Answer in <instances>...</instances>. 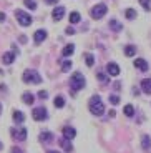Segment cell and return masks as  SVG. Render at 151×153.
Wrapping results in <instances>:
<instances>
[{
    "label": "cell",
    "mask_w": 151,
    "mask_h": 153,
    "mask_svg": "<svg viewBox=\"0 0 151 153\" xmlns=\"http://www.w3.org/2000/svg\"><path fill=\"white\" fill-rule=\"evenodd\" d=\"M140 4L143 5L144 10H151V0H140Z\"/></svg>",
    "instance_id": "4dcf8cb0"
},
{
    "label": "cell",
    "mask_w": 151,
    "mask_h": 153,
    "mask_svg": "<svg viewBox=\"0 0 151 153\" xmlns=\"http://www.w3.org/2000/svg\"><path fill=\"white\" fill-rule=\"evenodd\" d=\"M12 118H13V122H15L17 125H22V123L25 122V115H23L20 110H15L13 113H12Z\"/></svg>",
    "instance_id": "9a60e30c"
},
{
    "label": "cell",
    "mask_w": 151,
    "mask_h": 153,
    "mask_svg": "<svg viewBox=\"0 0 151 153\" xmlns=\"http://www.w3.org/2000/svg\"><path fill=\"white\" fill-rule=\"evenodd\" d=\"M113 88H115V90H121V83H120V82H115Z\"/></svg>",
    "instance_id": "e575fe53"
},
{
    "label": "cell",
    "mask_w": 151,
    "mask_h": 153,
    "mask_svg": "<svg viewBox=\"0 0 151 153\" xmlns=\"http://www.w3.org/2000/svg\"><path fill=\"white\" fill-rule=\"evenodd\" d=\"M88 108H90V111L93 115H96V117H101V115L105 113V105H103L101 98H100L98 95H93L90 98V102H88Z\"/></svg>",
    "instance_id": "6da1fadb"
},
{
    "label": "cell",
    "mask_w": 151,
    "mask_h": 153,
    "mask_svg": "<svg viewBox=\"0 0 151 153\" xmlns=\"http://www.w3.org/2000/svg\"><path fill=\"white\" fill-rule=\"evenodd\" d=\"M22 102L25 105H33V102H35V97H33V93H30V92H25L22 95Z\"/></svg>",
    "instance_id": "e0dca14e"
},
{
    "label": "cell",
    "mask_w": 151,
    "mask_h": 153,
    "mask_svg": "<svg viewBox=\"0 0 151 153\" xmlns=\"http://www.w3.org/2000/svg\"><path fill=\"white\" fill-rule=\"evenodd\" d=\"M73 52H75V45L70 43V45H67L61 50V55H63V57H70V55H73Z\"/></svg>",
    "instance_id": "ffe728a7"
},
{
    "label": "cell",
    "mask_w": 151,
    "mask_h": 153,
    "mask_svg": "<svg viewBox=\"0 0 151 153\" xmlns=\"http://www.w3.org/2000/svg\"><path fill=\"white\" fill-rule=\"evenodd\" d=\"M141 90H143L146 95H151V78H144L141 82Z\"/></svg>",
    "instance_id": "ac0fdd59"
},
{
    "label": "cell",
    "mask_w": 151,
    "mask_h": 153,
    "mask_svg": "<svg viewBox=\"0 0 151 153\" xmlns=\"http://www.w3.org/2000/svg\"><path fill=\"white\" fill-rule=\"evenodd\" d=\"M12 153H23V152L20 148H17V146H13V148H12Z\"/></svg>",
    "instance_id": "8d00e7d4"
},
{
    "label": "cell",
    "mask_w": 151,
    "mask_h": 153,
    "mask_svg": "<svg viewBox=\"0 0 151 153\" xmlns=\"http://www.w3.org/2000/svg\"><path fill=\"white\" fill-rule=\"evenodd\" d=\"M80 19H81V15H80L78 12H72V13H70V23H78L80 22Z\"/></svg>",
    "instance_id": "cb8c5ba5"
},
{
    "label": "cell",
    "mask_w": 151,
    "mask_h": 153,
    "mask_svg": "<svg viewBox=\"0 0 151 153\" xmlns=\"http://www.w3.org/2000/svg\"><path fill=\"white\" fill-rule=\"evenodd\" d=\"M45 2H47L48 5H57V2H58V0H45Z\"/></svg>",
    "instance_id": "d590c367"
},
{
    "label": "cell",
    "mask_w": 151,
    "mask_h": 153,
    "mask_svg": "<svg viewBox=\"0 0 151 153\" xmlns=\"http://www.w3.org/2000/svg\"><path fill=\"white\" fill-rule=\"evenodd\" d=\"M13 60H15V53H13V52H7V53H4V57H2V62H4L5 65H12Z\"/></svg>",
    "instance_id": "2e32d148"
},
{
    "label": "cell",
    "mask_w": 151,
    "mask_h": 153,
    "mask_svg": "<svg viewBox=\"0 0 151 153\" xmlns=\"http://www.w3.org/2000/svg\"><path fill=\"white\" fill-rule=\"evenodd\" d=\"M53 105H55V108H63L65 107V98L61 95H58L57 98L53 100Z\"/></svg>",
    "instance_id": "7402d4cb"
},
{
    "label": "cell",
    "mask_w": 151,
    "mask_h": 153,
    "mask_svg": "<svg viewBox=\"0 0 151 153\" xmlns=\"http://www.w3.org/2000/svg\"><path fill=\"white\" fill-rule=\"evenodd\" d=\"M15 19L19 20V23L22 27H28V25H32V22H33L30 13H27V12H23V10H15Z\"/></svg>",
    "instance_id": "277c9868"
},
{
    "label": "cell",
    "mask_w": 151,
    "mask_h": 153,
    "mask_svg": "<svg viewBox=\"0 0 151 153\" xmlns=\"http://www.w3.org/2000/svg\"><path fill=\"white\" fill-rule=\"evenodd\" d=\"M98 80L103 82V83H108V82H110V75H108V73L100 72V73H98Z\"/></svg>",
    "instance_id": "f1b7e54d"
},
{
    "label": "cell",
    "mask_w": 151,
    "mask_h": 153,
    "mask_svg": "<svg viewBox=\"0 0 151 153\" xmlns=\"http://www.w3.org/2000/svg\"><path fill=\"white\" fill-rule=\"evenodd\" d=\"M65 33H67V35H73V33H75V30H73L72 27H67V30H65Z\"/></svg>",
    "instance_id": "836d02e7"
},
{
    "label": "cell",
    "mask_w": 151,
    "mask_h": 153,
    "mask_svg": "<svg viewBox=\"0 0 151 153\" xmlns=\"http://www.w3.org/2000/svg\"><path fill=\"white\" fill-rule=\"evenodd\" d=\"M22 80L25 82V83H42V76L38 75V72H35V70H25V72L22 73Z\"/></svg>",
    "instance_id": "3957f363"
},
{
    "label": "cell",
    "mask_w": 151,
    "mask_h": 153,
    "mask_svg": "<svg viewBox=\"0 0 151 153\" xmlns=\"http://www.w3.org/2000/svg\"><path fill=\"white\" fill-rule=\"evenodd\" d=\"M133 63H135V67L140 70V72H148V68H150V67H148V62L144 60V58H135Z\"/></svg>",
    "instance_id": "30bf717a"
},
{
    "label": "cell",
    "mask_w": 151,
    "mask_h": 153,
    "mask_svg": "<svg viewBox=\"0 0 151 153\" xmlns=\"http://www.w3.org/2000/svg\"><path fill=\"white\" fill-rule=\"evenodd\" d=\"M0 113H2V107H0Z\"/></svg>",
    "instance_id": "60d3db41"
},
{
    "label": "cell",
    "mask_w": 151,
    "mask_h": 153,
    "mask_svg": "<svg viewBox=\"0 0 151 153\" xmlns=\"http://www.w3.org/2000/svg\"><path fill=\"white\" fill-rule=\"evenodd\" d=\"M61 133H63V138H68V140H73L76 137V130L73 126H63Z\"/></svg>",
    "instance_id": "8fae6325"
},
{
    "label": "cell",
    "mask_w": 151,
    "mask_h": 153,
    "mask_svg": "<svg viewBox=\"0 0 151 153\" xmlns=\"http://www.w3.org/2000/svg\"><path fill=\"white\" fill-rule=\"evenodd\" d=\"M70 68H72V60H63V63H61V72H70Z\"/></svg>",
    "instance_id": "83f0119b"
},
{
    "label": "cell",
    "mask_w": 151,
    "mask_h": 153,
    "mask_svg": "<svg viewBox=\"0 0 151 153\" xmlns=\"http://www.w3.org/2000/svg\"><path fill=\"white\" fill-rule=\"evenodd\" d=\"M85 85H87V80H85V76L81 75L80 72H75L70 78V87H72L73 92H78V90H83Z\"/></svg>",
    "instance_id": "7a4b0ae2"
},
{
    "label": "cell",
    "mask_w": 151,
    "mask_h": 153,
    "mask_svg": "<svg viewBox=\"0 0 151 153\" xmlns=\"http://www.w3.org/2000/svg\"><path fill=\"white\" fill-rule=\"evenodd\" d=\"M63 15H65V7H61V5H58V7H55V8H53V12H52V17H53V20H55V22H58V20H61V19H63Z\"/></svg>",
    "instance_id": "9c48e42d"
},
{
    "label": "cell",
    "mask_w": 151,
    "mask_h": 153,
    "mask_svg": "<svg viewBox=\"0 0 151 153\" xmlns=\"http://www.w3.org/2000/svg\"><path fill=\"white\" fill-rule=\"evenodd\" d=\"M110 28H111L113 32H121V30H123V25H121L116 19H111V20H110Z\"/></svg>",
    "instance_id": "d6986e66"
},
{
    "label": "cell",
    "mask_w": 151,
    "mask_h": 153,
    "mask_svg": "<svg viewBox=\"0 0 151 153\" xmlns=\"http://www.w3.org/2000/svg\"><path fill=\"white\" fill-rule=\"evenodd\" d=\"M0 150H4V143L0 142Z\"/></svg>",
    "instance_id": "ab89813d"
},
{
    "label": "cell",
    "mask_w": 151,
    "mask_h": 153,
    "mask_svg": "<svg viewBox=\"0 0 151 153\" xmlns=\"http://www.w3.org/2000/svg\"><path fill=\"white\" fill-rule=\"evenodd\" d=\"M12 138H15V140H20V142H23V140H27V128L25 126H17V128H12Z\"/></svg>",
    "instance_id": "52a82bcc"
},
{
    "label": "cell",
    "mask_w": 151,
    "mask_h": 153,
    "mask_svg": "<svg viewBox=\"0 0 151 153\" xmlns=\"http://www.w3.org/2000/svg\"><path fill=\"white\" fill-rule=\"evenodd\" d=\"M25 7L30 8V10H35V8H37V4H35V0H25Z\"/></svg>",
    "instance_id": "f546056e"
},
{
    "label": "cell",
    "mask_w": 151,
    "mask_h": 153,
    "mask_svg": "<svg viewBox=\"0 0 151 153\" xmlns=\"http://www.w3.org/2000/svg\"><path fill=\"white\" fill-rule=\"evenodd\" d=\"M47 35H48V33H47V30H42V28H40V30L35 32V35H33V42H35V43H42L43 40L47 38Z\"/></svg>",
    "instance_id": "7c38bea8"
},
{
    "label": "cell",
    "mask_w": 151,
    "mask_h": 153,
    "mask_svg": "<svg viewBox=\"0 0 151 153\" xmlns=\"http://www.w3.org/2000/svg\"><path fill=\"white\" fill-rule=\"evenodd\" d=\"M106 12H108V7L105 4H98L91 8L90 15H91V19H103L106 15Z\"/></svg>",
    "instance_id": "5b68a950"
},
{
    "label": "cell",
    "mask_w": 151,
    "mask_h": 153,
    "mask_svg": "<svg viewBox=\"0 0 151 153\" xmlns=\"http://www.w3.org/2000/svg\"><path fill=\"white\" fill-rule=\"evenodd\" d=\"M123 111H125L126 117H133V115H135V107H133V105H125Z\"/></svg>",
    "instance_id": "d4e9b609"
},
{
    "label": "cell",
    "mask_w": 151,
    "mask_h": 153,
    "mask_svg": "<svg viewBox=\"0 0 151 153\" xmlns=\"http://www.w3.org/2000/svg\"><path fill=\"white\" fill-rule=\"evenodd\" d=\"M47 97H48V92H45V90H40L38 92V98L40 100H47Z\"/></svg>",
    "instance_id": "d6a6232c"
},
{
    "label": "cell",
    "mask_w": 151,
    "mask_h": 153,
    "mask_svg": "<svg viewBox=\"0 0 151 153\" xmlns=\"http://www.w3.org/2000/svg\"><path fill=\"white\" fill-rule=\"evenodd\" d=\"M85 62H87L88 67H93L95 65V57L91 53H85Z\"/></svg>",
    "instance_id": "4316f807"
},
{
    "label": "cell",
    "mask_w": 151,
    "mask_h": 153,
    "mask_svg": "<svg viewBox=\"0 0 151 153\" xmlns=\"http://www.w3.org/2000/svg\"><path fill=\"white\" fill-rule=\"evenodd\" d=\"M125 17L128 20H135L136 19V12L133 10V8H126V12H125Z\"/></svg>",
    "instance_id": "484cf974"
},
{
    "label": "cell",
    "mask_w": 151,
    "mask_h": 153,
    "mask_svg": "<svg viewBox=\"0 0 151 153\" xmlns=\"http://www.w3.org/2000/svg\"><path fill=\"white\" fill-rule=\"evenodd\" d=\"M5 19H7V17H5V13H2V12H0V22H5Z\"/></svg>",
    "instance_id": "74e56055"
},
{
    "label": "cell",
    "mask_w": 151,
    "mask_h": 153,
    "mask_svg": "<svg viewBox=\"0 0 151 153\" xmlns=\"http://www.w3.org/2000/svg\"><path fill=\"white\" fill-rule=\"evenodd\" d=\"M106 73L111 75V76H118L120 75V67H118L115 62H108V63H106Z\"/></svg>",
    "instance_id": "ba28073f"
},
{
    "label": "cell",
    "mask_w": 151,
    "mask_h": 153,
    "mask_svg": "<svg viewBox=\"0 0 151 153\" xmlns=\"http://www.w3.org/2000/svg\"><path fill=\"white\" fill-rule=\"evenodd\" d=\"M32 117H33V120H37V122H43V120L48 118V111H47V108L38 107L32 111Z\"/></svg>",
    "instance_id": "8992f818"
},
{
    "label": "cell",
    "mask_w": 151,
    "mask_h": 153,
    "mask_svg": "<svg viewBox=\"0 0 151 153\" xmlns=\"http://www.w3.org/2000/svg\"><path fill=\"white\" fill-rule=\"evenodd\" d=\"M110 102H111L113 105H118L120 103V97L118 95H110Z\"/></svg>",
    "instance_id": "1f68e13d"
},
{
    "label": "cell",
    "mask_w": 151,
    "mask_h": 153,
    "mask_svg": "<svg viewBox=\"0 0 151 153\" xmlns=\"http://www.w3.org/2000/svg\"><path fill=\"white\" fill-rule=\"evenodd\" d=\"M47 153H60V152H57V150H48Z\"/></svg>",
    "instance_id": "f35d334b"
},
{
    "label": "cell",
    "mask_w": 151,
    "mask_h": 153,
    "mask_svg": "<svg viewBox=\"0 0 151 153\" xmlns=\"http://www.w3.org/2000/svg\"><path fill=\"white\" fill-rule=\"evenodd\" d=\"M135 53H136V47L135 45H126V48H125L126 57H135Z\"/></svg>",
    "instance_id": "603a6c76"
},
{
    "label": "cell",
    "mask_w": 151,
    "mask_h": 153,
    "mask_svg": "<svg viewBox=\"0 0 151 153\" xmlns=\"http://www.w3.org/2000/svg\"><path fill=\"white\" fill-rule=\"evenodd\" d=\"M141 146H143L144 150H151V138L148 137V135H143V137H141Z\"/></svg>",
    "instance_id": "44dd1931"
},
{
    "label": "cell",
    "mask_w": 151,
    "mask_h": 153,
    "mask_svg": "<svg viewBox=\"0 0 151 153\" xmlns=\"http://www.w3.org/2000/svg\"><path fill=\"white\" fill-rule=\"evenodd\" d=\"M60 146H61V148H63L67 153H72V152H73L72 140H68V138H61V140H60Z\"/></svg>",
    "instance_id": "5bb4252c"
},
{
    "label": "cell",
    "mask_w": 151,
    "mask_h": 153,
    "mask_svg": "<svg viewBox=\"0 0 151 153\" xmlns=\"http://www.w3.org/2000/svg\"><path fill=\"white\" fill-rule=\"evenodd\" d=\"M38 138H40V142L42 143H52L53 140H55V137H53L52 131H42Z\"/></svg>",
    "instance_id": "4fadbf2b"
}]
</instances>
